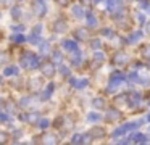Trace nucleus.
<instances>
[{"instance_id": "nucleus-34", "label": "nucleus", "mask_w": 150, "mask_h": 145, "mask_svg": "<svg viewBox=\"0 0 150 145\" xmlns=\"http://www.w3.org/2000/svg\"><path fill=\"white\" fill-rule=\"evenodd\" d=\"M149 119H150V115H149Z\"/></svg>"}, {"instance_id": "nucleus-16", "label": "nucleus", "mask_w": 150, "mask_h": 145, "mask_svg": "<svg viewBox=\"0 0 150 145\" xmlns=\"http://www.w3.org/2000/svg\"><path fill=\"white\" fill-rule=\"evenodd\" d=\"M36 10H37V13H39V15H44V13H45V6H44L40 2L36 5Z\"/></svg>"}, {"instance_id": "nucleus-7", "label": "nucleus", "mask_w": 150, "mask_h": 145, "mask_svg": "<svg viewBox=\"0 0 150 145\" xmlns=\"http://www.w3.org/2000/svg\"><path fill=\"white\" fill-rule=\"evenodd\" d=\"M71 61H73V64H79V63H81V53L78 52V48L74 50V53H71Z\"/></svg>"}, {"instance_id": "nucleus-17", "label": "nucleus", "mask_w": 150, "mask_h": 145, "mask_svg": "<svg viewBox=\"0 0 150 145\" xmlns=\"http://www.w3.org/2000/svg\"><path fill=\"white\" fill-rule=\"evenodd\" d=\"M73 13H74L78 18H81V16H82V10L79 8V6H73Z\"/></svg>"}, {"instance_id": "nucleus-20", "label": "nucleus", "mask_w": 150, "mask_h": 145, "mask_svg": "<svg viewBox=\"0 0 150 145\" xmlns=\"http://www.w3.org/2000/svg\"><path fill=\"white\" fill-rule=\"evenodd\" d=\"M140 102V95L139 93H134L132 95V105H136V103H139Z\"/></svg>"}, {"instance_id": "nucleus-21", "label": "nucleus", "mask_w": 150, "mask_h": 145, "mask_svg": "<svg viewBox=\"0 0 150 145\" xmlns=\"http://www.w3.org/2000/svg\"><path fill=\"white\" fill-rule=\"evenodd\" d=\"M39 126H40V127H47V126H49V119H40Z\"/></svg>"}, {"instance_id": "nucleus-13", "label": "nucleus", "mask_w": 150, "mask_h": 145, "mask_svg": "<svg viewBox=\"0 0 150 145\" xmlns=\"http://www.w3.org/2000/svg\"><path fill=\"white\" fill-rule=\"evenodd\" d=\"M103 53H95V57H94V61H95V63H98V64H100V63H103Z\"/></svg>"}, {"instance_id": "nucleus-9", "label": "nucleus", "mask_w": 150, "mask_h": 145, "mask_svg": "<svg viewBox=\"0 0 150 145\" xmlns=\"http://www.w3.org/2000/svg\"><path fill=\"white\" fill-rule=\"evenodd\" d=\"M131 140H132V142H147V137L144 134H132Z\"/></svg>"}, {"instance_id": "nucleus-27", "label": "nucleus", "mask_w": 150, "mask_h": 145, "mask_svg": "<svg viewBox=\"0 0 150 145\" xmlns=\"http://www.w3.org/2000/svg\"><path fill=\"white\" fill-rule=\"evenodd\" d=\"M40 29H42V26H40V24H37V26H36V34H39V32H40Z\"/></svg>"}, {"instance_id": "nucleus-8", "label": "nucleus", "mask_w": 150, "mask_h": 145, "mask_svg": "<svg viewBox=\"0 0 150 145\" xmlns=\"http://www.w3.org/2000/svg\"><path fill=\"white\" fill-rule=\"evenodd\" d=\"M118 118H120V113L115 111V110H111V111L107 113V119H108V121H116Z\"/></svg>"}, {"instance_id": "nucleus-32", "label": "nucleus", "mask_w": 150, "mask_h": 145, "mask_svg": "<svg viewBox=\"0 0 150 145\" xmlns=\"http://www.w3.org/2000/svg\"><path fill=\"white\" fill-rule=\"evenodd\" d=\"M147 31L150 32V23H149V24H147Z\"/></svg>"}, {"instance_id": "nucleus-3", "label": "nucleus", "mask_w": 150, "mask_h": 145, "mask_svg": "<svg viewBox=\"0 0 150 145\" xmlns=\"http://www.w3.org/2000/svg\"><path fill=\"white\" fill-rule=\"evenodd\" d=\"M71 86H74L76 89H84L86 86H87V79H74V77H73L71 79Z\"/></svg>"}, {"instance_id": "nucleus-5", "label": "nucleus", "mask_w": 150, "mask_h": 145, "mask_svg": "<svg viewBox=\"0 0 150 145\" xmlns=\"http://www.w3.org/2000/svg\"><path fill=\"white\" fill-rule=\"evenodd\" d=\"M63 47H65L66 50H71V52H74L76 48H78L74 40H65V42H63Z\"/></svg>"}, {"instance_id": "nucleus-6", "label": "nucleus", "mask_w": 150, "mask_h": 145, "mask_svg": "<svg viewBox=\"0 0 150 145\" xmlns=\"http://www.w3.org/2000/svg\"><path fill=\"white\" fill-rule=\"evenodd\" d=\"M42 73L45 74V76H53V64L52 63H49V64H45V66L42 68Z\"/></svg>"}, {"instance_id": "nucleus-15", "label": "nucleus", "mask_w": 150, "mask_h": 145, "mask_svg": "<svg viewBox=\"0 0 150 145\" xmlns=\"http://www.w3.org/2000/svg\"><path fill=\"white\" fill-rule=\"evenodd\" d=\"M142 55H144V58H150V45H145L142 48Z\"/></svg>"}, {"instance_id": "nucleus-1", "label": "nucleus", "mask_w": 150, "mask_h": 145, "mask_svg": "<svg viewBox=\"0 0 150 145\" xmlns=\"http://www.w3.org/2000/svg\"><path fill=\"white\" fill-rule=\"evenodd\" d=\"M21 66H24V68H36V66H39V58H37L36 55L26 52L24 57L21 58Z\"/></svg>"}, {"instance_id": "nucleus-28", "label": "nucleus", "mask_w": 150, "mask_h": 145, "mask_svg": "<svg viewBox=\"0 0 150 145\" xmlns=\"http://www.w3.org/2000/svg\"><path fill=\"white\" fill-rule=\"evenodd\" d=\"M5 139H7V137H5V134H2V132H0V142H5Z\"/></svg>"}, {"instance_id": "nucleus-12", "label": "nucleus", "mask_w": 150, "mask_h": 145, "mask_svg": "<svg viewBox=\"0 0 150 145\" xmlns=\"http://www.w3.org/2000/svg\"><path fill=\"white\" fill-rule=\"evenodd\" d=\"M140 37H142V34H140V32L137 31V32H134V34L129 37V42H136V40H139Z\"/></svg>"}, {"instance_id": "nucleus-33", "label": "nucleus", "mask_w": 150, "mask_h": 145, "mask_svg": "<svg viewBox=\"0 0 150 145\" xmlns=\"http://www.w3.org/2000/svg\"><path fill=\"white\" fill-rule=\"evenodd\" d=\"M97 2H100V0H95V3H97Z\"/></svg>"}, {"instance_id": "nucleus-2", "label": "nucleus", "mask_w": 150, "mask_h": 145, "mask_svg": "<svg viewBox=\"0 0 150 145\" xmlns=\"http://www.w3.org/2000/svg\"><path fill=\"white\" fill-rule=\"evenodd\" d=\"M108 10H110L111 13H118V11H121V5H120V2H118V0H110V2H108Z\"/></svg>"}, {"instance_id": "nucleus-18", "label": "nucleus", "mask_w": 150, "mask_h": 145, "mask_svg": "<svg viewBox=\"0 0 150 145\" xmlns=\"http://www.w3.org/2000/svg\"><path fill=\"white\" fill-rule=\"evenodd\" d=\"M105 105V103H103V100H94V106H95V108H102V106H103Z\"/></svg>"}, {"instance_id": "nucleus-4", "label": "nucleus", "mask_w": 150, "mask_h": 145, "mask_svg": "<svg viewBox=\"0 0 150 145\" xmlns=\"http://www.w3.org/2000/svg\"><path fill=\"white\" fill-rule=\"evenodd\" d=\"M115 63L116 64H123V63H127V55L126 53H116V57H115Z\"/></svg>"}, {"instance_id": "nucleus-25", "label": "nucleus", "mask_w": 150, "mask_h": 145, "mask_svg": "<svg viewBox=\"0 0 150 145\" xmlns=\"http://www.w3.org/2000/svg\"><path fill=\"white\" fill-rule=\"evenodd\" d=\"M92 47H94V48H98V47H100V42H98V40H94V42H92Z\"/></svg>"}, {"instance_id": "nucleus-31", "label": "nucleus", "mask_w": 150, "mask_h": 145, "mask_svg": "<svg viewBox=\"0 0 150 145\" xmlns=\"http://www.w3.org/2000/svg\"><path fill=\"white\" fill-rule=\"evenodd\" d=\"M58 3H62V5H66V3H68V0H58Z\"/></svg>"}, {"instance_id": "nucleus-19", "label": "nucleus", "mask_w": 150, "mask_h": 145, "mask_svg": "<svg viewBox=\"0 0 150 145\" xmlns=\"http://www.w3.org/2000/svg\"><path fill=\"white\" fill-rule=\"evenodd\" d=\"M11 39H13V40H16V42H23V40H24V37H23V35H20V34L11 35Z\"/></svg>"}, {"instance_id": "nucleus-23", "label": "nucleus", "mask_w": 150, "mask_h": 145, "mask_svg": "<svg viewBox=\"0 0 150 145\" xmlns=\"http://www.w3.org/2000/svg\"><path fill=\"white\" fill-rule=\"evenodd\" d=\"M11 13H13L15 16H20L21 15V10L20 8H13V10H11Z\"/></svg>"}, {"instance_id": "nucleus-24", "label": "nucleus", "mask_w": 150, "mask_h": 145, "mask_svg": "<svg viewBox=\"0 0 150 145\" xmlns=\"http://www.w3.org/2000/svg\"><path fill=\"white\" fill-rule=\"evenodd\" d=\"M68 73H69L68 68H66V66H62V74H63V76H68Z\"/></svg>"}, {"instance_id": "nucleus-14", "label": "nucleus", "mask_w": 150, "mask_h": 145, "mask_svg": "<svg viewBox=\"0 0 150 145\" xmlns=\"http://www.w3.org/2000/svg\"><path fill=\"white\" fill-rule=\"evenodd\" d=\"M87 24H89V26H95V24H97V21H95V18L91 15V13H87Z\"/></svg>"}, {"instance_id": "nucleus-10", "label": "nucleus", "mask_w": 150, "mask_h": 145, "mask_svg": "<svg viewBox=\"0 0 150 145\" xmlns=\"http://www.w3.org/2000/svg\"><path fill=\"white\" fill-rule=\"evenodd\" d=\"M16 73H18V68L16 66H10V68L5 69V76H13V74H16Z\"/></svg>"}, {"instance_id": "nucleus-11", "label": "nucleus", "mask_w": 150, "mask_h": 145, "mask_svg": "<svg viewBox=\"0 0 150 145\" xmlns=\"http://www.w3.org/2000/svg\"><path fill=\"white\" fill-rule=\"evenodd\" d=\"M87 119L89 121H100V115H97V113H89Z\"/></svg>"}, {"instance_id": "nucleus-30", "label": "nucleus", "mask_w": 150, "mask_h": 145, "mask_svg": "<svg viewBox=\"0 0 150 145\" xmlns=\"http://www.w3.org/2000/svg\"><path fill=\"white\" fill-rule=\"evenodd\" d=\"M137 18H139V23H140V24H142V23H144V15H139V16H137Z\"/></svg>"}, {"instance_id": "nucleus-26", "label": "nucleus", "mask_w": 150, "mask_h": 145, "mask_svg": "<svg viewBox=\"0 0 150 145\" xmlns=\"http://www.w3.org/2000/svg\"><path fill=\"white\" fill-rule=\"evenodd\" d=\"M78 35L81 39H86V34H84V31H78Z\"/></svg>"}, {"instance_id": "nucleus-22", "label": "nucleus", "mask_w": 150, "mask_h": 145, "mask_svg": "<svg viewBox=\"0 0 150 145\" xmlns=\"http://www.w3.org/2000/svg\"><path fill=\"white\" fill-rule=\"evenodd\" d=\"M40 50H42V53H47V52H49L50 48H49V45H47V44H42V47H40Z\"/></svg>"}, {"instance_id": "nucleus-29", "label": "nucleus", "mask_w": 150, "mask_h": 145, "mask_svg": "<svg viewBox=\"0 0 150 145\" xmlns=\"http://www.w3.org/2000/svg\"><path fill=\"white\" fill-rule=\"evenodd\" d=\"M55 60H57V61H62V55L55 53Z\"/></svg>"}]
</instances>
